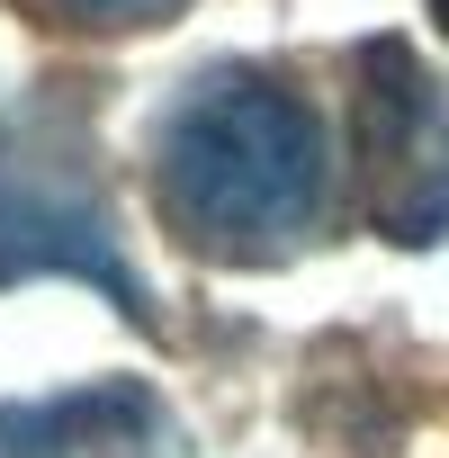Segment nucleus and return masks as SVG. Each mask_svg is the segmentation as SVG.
Listing matches in <instances>:
<instances>
[{"mask_svg": "<svg viewBox=\"0 0 449 458\" xmlns=\"http://www.w3.org/2000/svg\"><path fill=\"white\" fill-rule=\"evenodd\" d=\"M324 126L261 64H207L153 126V189L216 261H279L324 225Z\"/></svg>", "mask_w": 449, "mask_h": 458, "instance_id": "f257e3e1", "label": "nucleus"}, {"mask_svg": "<svg viewBox=\"0 0 449 458\" xmlns=\"http://www.w3.org/2000/svg\"><path fill=\"white\" fill-rule=\"evenodd\" d=\"M360 72V189L377 243L431 252L449 243V90L404 37H369L351 55Z\"/></svg>", "mask_w": 449, "mask_h": 458, "instance_id": "7ed1b4c3", "label": "nucleus"}, {"mask_svg": "<svg viewBox=\"0 0 449 458\" xmlns=\"http://www.w3.org/2000/svg\"><path fill=\"white\" fill-rule=\"evenodd\" d=\"M431 10H440V28H449V0H431Z\"/></svg>", "mask_w": 449, "mask_h": 458, "instance_id": "423d86ee", "label": "nucleus"}, {"mask_svg": "<svg viewBox=\"0 0 449 458\" xmlns=\"http://www.w3.org/2000/svg\"><path fill=\"white\" fill-rule=\"evenodd\" d=\"M19 279H81L117 315L153 324V297L108 216L99 144L72 99H28L0 117V288Z\"/></svg>", "mask_w": 449, "mask_h": 458, "instance_id": "f03ea898", "label": "nucleus"}, {"mask_svg": "<svg viewBox=\"0 0 449 458\" xmlns=\"http://www.w3.org/2000/svg\"><path fill=\"white\" fill-rule=\"evenodd\" d=\"M37 10H55V19H72V28H99V37H126V28L171 19L180 0H37Z\"/></svg>", "mask_w": 449, "mask_h": 458, "instance_id": "39448f33", "label": "nucleus"}, {"mask_svg": "<svg viewBox=\"0 0 449 458\" xmlns=\"http://www.w3.org/2000/svg\"><path fill=\"white\" fill-rule=\"evenodd\" d=\"M0 458H171V413L135 377L0 404Z\"/></svg>", "mask_w": 449, "mask_h": 458, "instance_id": "20e7f679", "label": "nucleus"}]
</instances>
